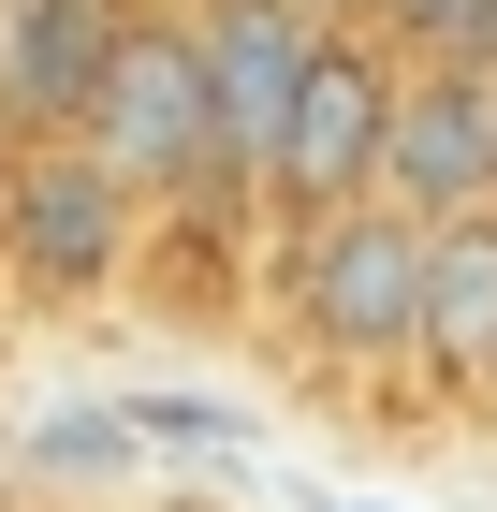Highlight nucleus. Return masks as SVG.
Wrapping results in <instances>:
<instances>
[{"label":"nucleus","instance_id":"f257e3e1","mask_svg":"<svg viewBox=\"0 0 497 512\" xmlns=\"http://www.w3.org/2000/svg\"><path fill=\"white\" fill-rule=\"evenodd\" d=\"M264 308L307 381H410L424 352V220L410 205H337V220H278L264 235Z\"/></svg>","mask_w":497,"mask_h":512},{"label":"nucleus","instance_id":"f03ea898","mask_svg":"<svg viewBox=\"0 0 497 512\" xmlns=\"http://www.w3.org/2000/svg\"><path fill=\"white\" fill-rule=\"evenodd\" d=\"M88 147L147 191V220H176V205H264L249 176H234V147H220V88H205L191 0H147V15H132L103 103H88Z\"/></svg>","mask_w":497,"mask_h":512},{"label":"nucleus","instance_id":"7ed1b4c3","mask_svg":"<svg viewBox=\"0 0 497 512\" xmlns=\"http://www.w3.org/2000/svg\"><path fill=\"white\" fill-rule=\"evenodd\" d=\"M147 278V191L88 132H30L15 220H0V293L15 308H117Z\"/></svg>","mask_w":497,"mask_h":512},{"label":"nucleus","instance_id":"20e7f679","mask_svg":"<svg viewBox=\"0 0 497 512\" xmlns=\"http://www.w3.org/2000/svg\"><path fill=\"white\" fill-rule=\"evenodd\" d=\"M395 74H410V44H381V30H322V44H307L293 118H278V147H264V235H278V220H337V205L381 191Z\"/></svg>","mask_w":497,"mask_h":512},{"label":"nucleus","instance_id":"39448f33","mask_svg":"<svg viewBox=\"0 0 497 512\" xmlns=\"http://www.w3.org/2000/svg\"><path fill=\"white\" fill-rule=\"evenodd\" d=\"M381 205H410V220H468V205H497V59H483V44H424L410 74H395Z\"/></svg>","mask_w":497,"mask_h":512},{"label":"nucleus","instance_id":"423d86ee","mask_svg":"<svg viewBox=\"0 0 497 512\" xmlns=\"http://www.w3.org/2000/svg\"><path fill=\"white\" fill-rule=\"evenodd\" d=\"M132 15L147 0H0V118L15 132H88Z\"/></svg>","mask_w":497,"mask_h":512},{"label":"nucleus","instance_id":"0eeeda50","mask_svg":"<svg viewBox=\"0 0 497 512\" xmlns=\"http://www.w3.org/2000/svg\"><path fill=\"white\" fill-rule=\"evenodd\" d=\"M410 381L454 395V410H497V205L424 220V352H410Z\"/></svg>","mask_w":497,"mask_h":512},{"label":"nucleus","instance_id":"6e6552de","mask_svg":"<svg viewBox=\"0 0 497 512\" xmlns=\"http://www.w3.org/2000/svg\"><path fill=\"white\" fill-rule=\"evenodd\" d=\"M366 30L424 59V44H454V30H468V0H366Z\"/></svg>","mask_w":497,"mask_h":512},{"label":"nucleus","instance_id":"1a4fd4ad","mask_svg":"<svg viewBox=\"0 0 497 512\" xmlns=\"http://www.w3.org/2000/svg\"><path fill=\"white\" fill-rule=\"evenodd\" d=\"M15 176H30V132L0 118V220H15Z\"/></svg>","mask_w":497,"mask_h":512},{"label":"nucleus","instance_id":"9d476101","mask_svg":"<svg viewBox=\"0 0 497 512\" xmlns=\"http://www.w3.org/2000/svg\"><path fill=\"white\" fill-rule=\"evenodd\" d=\"M454 44H483V59H497V0H468V30H454Z\"/></svg>","mask_w":497,"mask_h":512},{"label":"nucleus","instance_id":"9b49d317","mask_svg":"<svg viewBox=\"0 0 497 512\" xmlns=\"http://www.w3.org/2000/svg\"><path fill=\"white\" fill-rule=\"evenodd\" d=\"M307 15H337V30H366V0H307Z\"/></svg>","mask_w":497,"mask_h":512}]
</instances>
